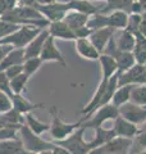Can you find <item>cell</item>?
Wrapping results in <instances>:
<instances>
[{
  "mask_svg": "<svg viewBox=\"0 0 146 154\" xmlns=\"http://www.w3.org/2000/svg\"><path fill=\"white\" fill-rule=\"evenodd\" d=\"M0 19L7 22L14 23L18 26H31L38 28H47L50 22L42 17V14L37 11L35 7L27 5H17L13 11L4 14Z\"/></svg>",
  "mask_w": 146,
  "mask_h": 154,
  "instance_id": "1",
  "label": "cell"
},
{
  "mask_svg": "<svg viewBox=\"0 0 146 154\" xmlns=\"http://www.w3.org/2000/svg\"><path fill=\"white\" fill-rule=\"evenodd\" d=\"M86 128L84 126H81L73 132L71 136H68L64 140L60 141H54V144L59 145L62 148L67 149L71 154H89L94 149H96V144L92 141H86L84 139Z\"/></svg>",
  "mask_w": 146,
  "mask_h": 154,
  "instance_id": "2",
  "label": "cell"
},
{
  "mask_svg": "<svg viewBox=\"0 0 146 154\" xmlns=\"http://www.w3.org/2000/svg\"><path fill=\"white\" fill-rule=\"evenodd\" d=\"M50 116H51V123H50V130H49V134L51 135V137L54 139V141H60L64 140L68 136L76 131L78 127L82 126V122L84 119H80L78 122L75 123H65L62 121L59 110L56 109V107H51L50 108Z\"/></svg>",
  "mask_w": 146,
  "mask_h": 154,
  "instance_id": "3",
  "label": "cell"
},
{
  "mask_svg": "<svg viewBox=\"0 0 146 154\" xmlns=\"http://www.w3.org/2000/svg\"><path fill=\"white\" fill-rule=\"evenodd\" d=\"M44 28L31 27V26H21L17 31H14L9 36L0 40V45H8L13 49H24L30 42L40 33Z\"/></svg>",
  "mask_w": 146,
  "mask_h": 154,
  "instance_id": "4",
  "label": "cell"
},
{
  "mask_svg": "<svg viewBox=\"0 0 146 154\" xmlns=\"http://www.w3.org/2000/svg\"><path fill=\"white\" fill-rule=\"evenodd\" d=\"M19 139L22 140L24 149L33 154L45 152V150H53L55 148L54 143L46 141L44 139H41L38 135L33 134L26 125H22L21 128H19Z\"/></svg>",
  "mask_w": 146,
  "mask_h": 154,
  "instance_id": "5",
  "label": "cell"
},
{
  "mask_svg": "<svg viewBox=\"0 0 146 154\" xmlns=\"http://www.w3.org/2000/svg\"><path fill=\"white\" fill-rule=\"evenodd\" d=\"M119 116V110L117 107H114L111 103L100 107L99 109H96V113L94 117H90L87 119H84L82 126L85 128H97L101 127L103 123L108 119H115Z\"/></svg>",
  "mask_w": 146,
  "mask_h": 154,
  "instance_id": "6",
  "label": "cell"
},
{
  "mask_svg": "<svg viewBox=\"0 0 146 154\" xmlns=\"http://www.w3.org/2000/svg\"><path fill=\"white\" fill-rule=\"evenodd\" d=\"M132 146V139H126L117 136L103 146L94 149L89 154H127Z\"/></svg>",
  "mask_w": 146,
  "mask_h": 154,
  "instance_id": "7",
  "label": "cell"
},
{
  "mask_svg": "<svg viewBox=\"0 0 146 154\" xmlns=\"http://www.w3.org/2000/svg\"><path fill=\"white\" fill-rule=\"evenodd\" d=\"M124 85H146V66L136 63L128 71L118 73V88Z\"/></svg>",
  "mask_w": 146,
  "mask_h": 154,
  "instance_id": "8",
  "label": "cell"
},
{
  "mask_svg": "<svg viewBox=\"0 0 146 154\" xmlns=\"http://www.w3.org/2000/svg\"><path fill=\"white\" fill-rule=\"evenodd\" d=\"M35 8L42 14V17L50 23L63 21L65 14L69 12V5H68L67 2L65 3L56 2V3L49 4V5H36Z\"/></svg>",
  "mask_w": 146,
  "mask_h": 154,
  "instance_id": "9",
  "label": "cell"
},
{
  "mask_svg": "<svg viewBox=\"0 0 146 154\" xmlns=\"http://www.w3.org/2000/svg\"><path fill=\"white\" fill-rule=\"evenodd\" d=\"M118 110L120 117H123L124 119H127L136 126L146 122V107H140V105L128 102L124 105L119 107Z\"/></svg>",
  "mask_w": 146,
  "mask_h": 154,
  "instance_id": "10",
  "label": "cell"
},
{
  "mask_svg": "<svg viewBox=\"0 0 146 154\" xmlns=\"http://www.w3.org/2000/svg\"><path fill=\"white\" fill-rule=\"evenodd\" d=\"M40 59L42 60V63L45 62H56V63L62 64L63 67H67V60L63 57L60 50L58 49V46L55 45V38L49 35L46 38V41L44 42L41 54H40Z\"/></svg>",
  "mask_w": 146,
  "mask_h": 154,
  "instance_id": "11",
  "label": "cell"
},
{
  "mask_svg": "<svg viewBox=\"0 0 146 154\" xmlns=\"http://www.w3.org/2000/svg\"><path fill=\"white\" fill-rule=\"evenodd\" d=\"M114 33H115V30H113V28L104 27V28H99V30H94L89 38L96 48V50L100 54H103L106 45H108V42L110 41V38L113 37Z\"/></svg>",
  "mask_w": 146,
  "mask_h": 154,
  "instance_id": "12",
  "label": "cell"
},
{
  "mask_svg": "<svg viewBox=\"0 0 146 154\" xmlns=\"http://www.w3.org/2000/svg\"><path fill=\"white\" fill-rule=\"evenodd\" d=\"M75 45L76 51L78 53L81 58L87 60H99L101 54L96 50V48L90 41V38H77L75 41Z\"/></svg>",
  "mask_w": 146,
  "mask_h": 154,
  "instance_id": "13",
  "label": "cell"
},
{
  "mask_svg": "<svg viewBox=\"0 0 146 154\" xmlns=\"http://www.w3.org/2000/svg\"><path fill=\"white\" fill-rule=\"evenodd\" d=\"M113 130L115 131L117 136L126 137V139H133L136 135L138 134V131H140L136 125L131 123L129 121H127V119H124L123 117H120V116H118V117L114 119Z\"/></svg>",
  "mask_w": 146,
  "mask_h": 154,
  "instance_id": "14",
  "label": "cell"
},
{
  "mask_svg": "<svg viewBox=\"0 0 146 154\" xmlns=\"http://www.w3.org/2000/svg\"><path fill=\"white\" fill-rule=\"evenodd\" d=\"M49 35H50V33H49L47 28H44V30L33 38L30 44L24 48V58H26V59H30V58H38L40 57L44 42L46 41Z\"/></svg>",
  "mask_w": 146,
  "mask_h": 154,
  "instance_id": "15",
  "label": "cell"
},
{
  "mask_svg": "<svg viewBox=\"0 0 146 154\" xmlns=\"http://www.w3.org/2000/svg\"><path fill=\"white\" fill-rule=\"evenodd\" d=\"M114 42L117 49L119 51H129L132 53L135 48V35L128 32L127 30H118L114 33Z\"/></svg>",
  "mask_w": 146,
  "mask_h": 154,
  "instance_id": "16",
  "label": "cell"
},
{
  "mask_svg": "<svg viewBox=\"0 0 146 154\" xmlns=\"http://www.w3.org/2000/svg\"><path fill=\"white\" fill-rule=\"evenodd\" d=\"M47 31L50 33V36H53L54 38H60V40H67V41H71V40L76 41L75 32L63 21L50 23L47 27Z\"/></svg>",
  "mask_w": 146,
  "mask_h": 154,
  "instance_id": "17",
  "label": "cell"
},
{
  "mask_svg": "<svg viewBox=\"0 0 146 154\" xmlns=\"http://www.w3.org/2000/svg\"><path fill=\"white\" fill-rule=\"evenodd\" d=\"M12 104H13V108L23 116H26L27 113H32L33 109L41 108L45 105L44 103H31L30 100L24 98L22 94L13 95L12 96Z\"/></svg>",
  "mask_w": 146,
  "mask_h": 154,
  "instance_id": "18",
  "label": "cell"
},
{
  "mask_svg": "<svg viewBox=\"0 0 146 154\" xmlns=\"http://www.w3.org/2000/svg\"><path fill=\"white\" fill-rule=\"evenodd\" d=\"M89 18H90V16H87V14L76 12V11H69L65 14V17L63 18V22L75 32L77 30H80V28L87 26Z\"/></svg>",
  "mask_w": 146,
  "mask_h": 154,
  "instance_id": "19",
  "label": "cell"
},
{
  "mask_svg": "<svg viewBox=\"0 0 146 154\" xmlns=\"http://www.w3.org/2000/svg\"><path fill=\"white\" fill-rule=\"evenodd\" d=\"M24 60H26V58H24V49H12L4 57V59L0 62V72L7 71L13 66L23 64Z\"/></svg>",
  "mask_w": 146,
  "mask_h": 154,
  "instance_id": "20",
  "label": "cell"
},
{
  "mask_svg": "<svg viewBox=\"0 0 146 154\" xmlns=\"http://www.w3.org/2000/svg\"><path fill=\"white\" fill-rule=\"evenodd\" d=\"M99 63L101 67V80L108 81L113 77L115 73H118V67H117V62L113 57H109L106 54H101L99 58Z\"/></svg>",
  "mask_w": 146,
  "mask_h": 154,
  "instance_id": "21",
  "label": "cell"
},
{
  "mask_svg": "<svg viewBox=\"0 0 146 154\" xmlns=\"http://www.w3.org/2000/svg\"><path fill=\"white\" fill-rule=\"evenodd\" d=\"M128 13L122 12V11H114L106 14L108 17V27L113 28V30H126L128 23Z\"/></svg>",
  "mask_w": 146,
  "mask_h": 154,
  "instance_id": "22",
  "label": "cell"
},
{
  "mask_svg": "<svg viewBox=\"0 0 146 154\" xmlns=\"http://www.w3.org/2000/svg\"><path fill=\"white\" fill-rule=\"evenodd\" d=\"M0 154H33L27 152L19 137L13 140L0 141Z\"/></svg>",
  "mask_w": 146,
  "mask_h": 154,
  "instance_id": "23",
  "label": "cell"
},
{
  "mask_svg": "<svg viewBox=\"0 0 146 154\" xmlns=\"http://www.w3.org/2000/svg\"><path fill=\"white\" fill-rule=\"evenodd\" d=\"M69 5V11H76L80 13L87 14V16H94V14L100 12V8L95 7L89 0H69L67 2Z\"/></svg>",
  "mask_w": 146,
  "mask_h": 154,
  "instance_id": "24",
  "label": "cell"
},
{
  "mask_svg": "<svg viewBox=\"0 0 146 154\" xmlns=\"http://www.w3.org/2000/svg\"><path fill=\"white\" fill-rule=\"evenodd\" d=\"M135 60L137 64L146 66V37L140 33L135 35V48L132 50Z\"/></svg>",
  "mask_w": 146,
  "mask_h": 154,
  "instance_id": "25",
  "label": "cell"
},
{
  "mask_svg": "<svg viewBox=\"0 0 146 154\" xmlns=\"http://www.w3.org/2000/svg\"><path fill=\"white\" fill-rule=\"evenodd\" d=\"M113 58L117 62L118 73L128 71L129 68H132V67L136 64L135 57H133L132 53H129V51H117Z\"/></svg>",
  "mask_w": 146,
  "mask_h": 154,
  "instance_id": "26",
  "label": "cell"
},
{
  "mask_svg": "<svg viewBox=\"0 0 146 154\" xmlns=\"http://www.w3.org/2000/svg\"><path fill=\"white\" fill-rule=\"evenodd\" d=\"M133 0H106V7L100 9L101 14H108L114 11H122L131 14V7H132Z\"/></svg>",
  "mask_w": 146,
  "mask_h": 154,
  "instance_id": "27",
  "label": "cell"
},
{
  "mask_svg": "<svg viewBox=\"0 0 146 154\" xmlns=\"http://www.w3.org/2000/svg\"><path fill=\"white\" fill-rule=\"evenodd\" d=\"M24 125H26V126L30 128L33 134L38 135V136H40L41 134H44V132H46V131L50 130V125L38 121V119L32 113H27L26 116H24Z\"/></svg>",
  "mask_w": 146,
  "mask_h": 154,
  "instance_id": "28",
  "label": "cell"
},
{
  "mask_svg": "<svg viewBox=\"0 0 146 154\" xmlns=\"http://www.w3.org/2000/svg\"><path fill=\"white\" fill-rule=\"evenodd\" d=\"M131 90H132V85L119 86V88L115 90L114 95H113L111 104H113L114 107L119 108V107H122V105H124L126 103H128L129 98H131Z\"/></svg>",
  "mask_w": 146,
  "mask_h": 154,
  "instance_id": "29",
  "label": "cell"
},
{
  "mask_svg": "<svg viewBox=\"0 0 146 154\" xmlns=\"http://www.w3.org/2000/svg\"><path fill=\"white\" fill-rule=\"evenodd\" d=\"M0 121L3 122L4 126H22L24 125V116L12 108L7 113L0 114Z\"/></svg>",
  "mask_w": 146,
  "mask_h": 154,
  "instance_id": "30",
  "label": "cell"
},
{
  "mask_svg": "<svg viewBox=\"0 0 146 154\" xmlns=\"http://www.w3.org/2000/svg\"><path fill=\"white\" fill-rule=\"evenodd\" d=\"M114 137H117V134H115V131L113 128H103V126L95 128L94 143L96 144L97 148L103 146L104 144L109 143L110 140H113Z\"/></svg>",
  "mask_w": 146,
  "mask_h": 154,
  "instance_id": "31",
  "label": "cell"
},
{
  "mask_svg": "<svg viewBox=\"0 0 146 154\" xmlns=\"http://www.w3.org/2000/svg\"><path fill=\"white\" fill-rule=\"evenodd\" d=\"M129 102L140 107H146V85H132Z\"/></svg>",
  "mask_w": 146,
  "mask_h": 154,
  "instance_id": "32",
  "label": "cell"
},
{
  "mask_svg": "<svg viewBox=\"0 0 146 154\" xmlns=\"http://www.w3.org/2000/svg\"><path fill=\"white\" fill-rule=\"evenodd\" d=\"M28 80H30V77L27 75H19L17 77H14V79L11 80V90L13 95H18V94H22L24 90H26V85L28 82Z\"/></svg>",
  "mask_w": 146,
  "mask_h": 154,
  "instance_id": "33",
  "label": "cell"
},
{
  "mask_svg": "<svg viewBox=\"0 0 146 154\" xmlns=\"http://www.w3.org/2000/svg\"><path fill=\"white\" fill-rule=\"evenodd\" d=\"M41 66H42V60L40 59V57L26 59L23 62V73L27 75L31 79V77L41 68Z\"/></svg>",
  "mask_w": 146,
  "mask_h": 154,
  "instance_id": "34",
  "label": "cell"
},
{
  "mask_svg": "<svg viewBox=\"0 0 146 154\" xmlns=\"http://www.w3.org/2000/svg\"><path fill=\"white\" fill-rule=\"evenodd\" d=\"M21 126H3L0 128V141H7L17 139Z\"/></svg>",
  "mask_w": 146,
  "mask_h": 154,
  "instance_id": "35",
  "label": "cell"
},
{
  "mask_svg": "<svg viewBox=\"0 0 146 154\" xmlns=\"http://www.w3.org/2000/svg\"><path fill=\"white\" fill-rule=\"evenodd\" d=\"M141 22H142V16H141V14H129L126 30L131 33H133V35H136V33H138Z\"/></svg>",
  "mask_w": 146,
  "mask_h": 154,
  "instance_id": "36",
  "label": "cell"
},
{
  "mask_svg": "<svg viewBox=\"0 0 146 154\" xmlns=\"http://www.w3.org/2000/svg\"><path fill=\"white\" fill-rule=\"evenodd\" d=\"M21 26L18 25H14V23H11V22H7V21H3L0 19V40L4 37L9 36L11 33H13L14 31H17L18 28Z\"/></svg>",
  "mask_w": 146,
  "mask_h": 154,
  "instance_id": "37",
  "label": "cell"
},
{
  "mask_svg": "<svg viewBox=\"0 0 146 154\" xmlns=\"http://www.w3.org/2000/svg\"><path fill=\"white\" fill-rule=\"evenodd\" d=\"M12 108H13V104H12L11 96L7 95L5 93H3V91H0V114L7 113Z\"/></svg>",
  "mask_w": 146,
  "mask_h": 154,
  "instance_id": "38",
  "label": "cell"
},
{
  "mask_svg": "<svg viewBox=\"0 0 146 154\" xmlns=\"http://www.w3.org/2000/svg\"><path fill=\"white\" fill-rule=\"evenodd\" d=\"M11 81H9V79L5 75V72H0V91H3V93H5L7 95L11 96V99H12V96H13V93H12V90H11Z\"/></svg>",
  "mask_w": 146,
  "mask_h": 154,
  "instance_id": "39",
  "label": "cell"
},
{
  "mask_svg": "<svg viewBox=\"0 0 146 154\" xmlns=\"http://www.w3.org/2000/svg\"><path fill=\"white\" fill-rule=\"evenodd\" d=\"M17 7V0H0V17Z\"/></svg>",
  "mask_w": 146,
  "mask_h": 154,
  "instance_id": "40",
  "label": "cell"
},
{
  "mask_svg": "<svg viewBox=\"0 0 146 154\" xmlns=\"http://www.w3.org/2000/svg\"><path fill=\"white\" fill-rule=\"evenodd\" d=\"M4 72H5V75H7V77L9 79V81H11L12 79H14V77H17V76L23 73V64L13 66V67L8 68L7 71H4Z\"/></svg>",
  "mask_w": 146,
  "mask_h": 154,
  "instance_id": "41",
  "label": "cell"
},
{
  "mask_svg": "<svg viewBox=\"0 0 146 154\" xmlns=\"http://www.w3.org/2000/svg\"><path fill=\"white\" fill-rule=\"evenodd\" d=\"M91 32H92V30H91V28H89L87 26L80 28V30L75 31L76 40H77V38H89V37H90V35H91Z\"/></svg>",
  "mask_w": 146,
  "mask_h": 154,
  "instance_id": "42",
  "label": "cell"
},
{
  "mask_svg": "<svg viewBox=\"0 0 146 154\" xmlns=\"http://www.w3.org/2000/svg\"><path fill=\"white\" fill-rule=\"evenodd\" d=\"M12 49H13L12 46H8V45H0V62L4 59V57H5Z\"/></svg>",
  "mask_w": 146,
  "mask_h": 154,
  "instance_id": "43",
  "label": "cell"
},
{
  "mask_svg": "<svg viewBox=\"0 0 146 154\" xmlns=\"http://www.w3.org/2000/svg\"><path fill=\"white\" fill-rule=\"evenodd\" d=\"M17 5H27V7H36L35 0H17Z\"/></svg>",
  "mask_w": 146,
  "mask_h": 154,
  "instance_id": "44",
  "label": "cell"
},
{
  "mask_svg": "<svg viewBox=\"0 0 146 154\" xmlns=\"http://www.w3.org/2000/svg\"><path fill=\"white\" fill-rule=\"evenodd\" d=\"M36 5H49V4L56 3V0H35Z\"/></svg>",
  "mask_w": 146,
  "mask_h": 154,
  "instance_id": "45",
  "label": "cell"
},
{
  "mask_svg": "<svg viewBox=\"0 0 146 154\" xmlns=\"http://www.w3.org/2000/svg\"><path fill=\"white\" fill-rule=\"evenodd\" d=\"M138 33L140 35H142L144 37H146V21H144V19H142V22H141V25H140Z\"/></svg>",
  "mask_w": 146,
  "mask_h": 154,
  "instance_id": "46",
  "label": "cell"
},
{
  "mask_svg": "<svg viewBox=\"0 0 146 154\" xmlns=\"http://www.w3.org/2000/svg\"><path fill=\"white\" fill-rule=\"evenodd\" d=\"M138 3H140L141 8H142V13H144L146 11V0H138Z\"/></svg>",
  "mask_w": 146,
  "mask_h": 154,
  "instance_id": "47",
  "label": "cell"
},
{
  "mask_svg": "<svg viewBox=\"0 0 146 154\" xmlns=\"http://www.w3.org/2000/svg\"><path fill=\"white\" fill-rule=\"evenodd\" d=\"M37 154H54V152H53V150H45V152H40Z\"/></svg>",
  "mask_w": 146,
  "mask_h": 154,
  "instance_id": "48",
  "label": "cell"
},
{
  "mask_svg": "<svg viewBox=\"0 0 146 154\" xmlns=\"http://www.w3.org/2000/svg\"><path fill=\"white\" fill-rule=\"evenodd\" d=\"M142 19H144V21H146V11L142 13Z\"/></svg>",
  "mask_w": 146,
  "mask_h": 154,
  "instance_id": "49",
  "label": "cell"
},
{
  "mask_svg": "<svg viewBox=\"0 0 146 154\" xmlns=\"http://www.w3.org/2000/svg\"><path fill=\"white\" fill-rule=\"evenodd\" d=\"M89 2H94V0H89ZM105 2H106V0H105Z\"/></svg>",
  "mask_w": 146,
  "mask_h": 154,
  "instance_id": "50",
  "label": "cell"
},
{
  "mask_svg": "<svg viewBox=\"0 0 146 154\" xmlns=\"http://www.w3.org/2000/svg\"><path fill=\"white\" fill-rule=\"evenodd\" d=\"M133 2H138V0H133Z\"/></svg>",
  "mask_w": 146,
  "mask_h": 154,
  "instance_id": "51",
  "label": "cell"
},
{
  "mask_svg": "<svg viewBox=\"0 0 146 154\" xmlns=\"http://www.w3.org/2000/svg\"><path fill=\"white\" fill-rule=\"evenodd\" d=\"M144 154H146V153H144Z\"/></svg>",
  "mask_w": 146,
  "mask_h": 154,
  "instance_id": "52",
  "label": "cell"
}]
</instances>
